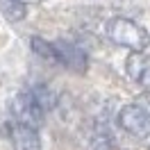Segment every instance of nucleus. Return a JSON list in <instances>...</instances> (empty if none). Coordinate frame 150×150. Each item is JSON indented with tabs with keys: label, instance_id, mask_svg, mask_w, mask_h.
Listing matches in <instances>:
<instances>
[{
	"label": "nucleus",
	"instance_id": "obj_1",
	"mask_svg": "<svg viewBox=\"0 0 150 150\" xmlns=\"http://www.w3.org/2000/svg\"><path fill=\"white\" fill-rule=\"evenodd\" d=\"M107 37L112 39L116 46L130 48L132 52H143L146 46L150 43V37L143 28L127 18H112L107 23Z\"/></svg>",
	"mask_w": 150,
	"mask_h": 150
},
{
	"label": "nucleus",
	"instance_id": "obj_2",
	"mask_svg": "<svg viewBox=\"0 0 150 150\" xmlns=\"http://www.w3.org/2000/svg\"><path fill=\"white\" fill-rule=\"evenodd\" d=\"M11 114L16 118V125H25V127H32V130H37L43 123V109L32 98V93H21L18 98H14Z\"/></svg>",
	"mask_w": 150,
	"mask_h": 150
},
{
	"label": "nucleus",
	"instance_id": "obj_3",
	"mask_svg": "<svg viewBox=\"0 0 150 150\" xmlns=\"http://www.w3.org/2000/svg\"><path fill=\"white\" fill-rule=\"evenodd\" d=\"M118 121H121L123 130H127L134 137H141V139L150 137V114L141 105H127V107H123L121 114H118Z\"/></svg>",
	"mask_w": 150,
	"mask_h": 150
},
{
	"label": "nucleus",
	"instance_id": "obj_4",
	"mask_svg": "<svg viewBox=\"0 0 150 150\" xmlns=\"http://www.w3.org/2000/svg\"><path fill=\"white\" fill-rule=\"evenodd\" d=\"M52 48H55V59L59 62V64H64L68 71L84 73V68H86V55L82 52V48L73 46V43H68V41H55Z\"/></svg>",
	"mask_w": 150,
	"mask_h": 150
},
{
	"label": "nucleus",
	"instance_id": "obj_5",
	"mask_svg": "<svg viewBox=\"0 0 150 150\" xmlns=\"http://www.w3.org/2000/svg\"><path fill=\"white\" fill-rule=\"evenodd\" d=\"M127 73L134 82H139L141 86L150 89V55L143 52H132L127 57Z\"/></svg>",
	"mask_w": 150,
	"mask_h": 150
},
{
	"label": "nucleus",
	"instance_id": "obj_6",
	"mask_svg": "<svg viewBox=\"0 0 150 150\" xmlns=\"http://www.w3.org/2000/svg\"><path fill=\"white\" fill-rule=\"evenodd\" d=\"M11 143H14V150H41V141H39L37 130L25 127V125H14Z\"/></svg>",
	"mask_w": 150,
	"mask_h": 150
},
{
	"label": "nucleus",
	"instance_id": "obj_7",
	"mask_svg": "<svg viewBox=\"0 0 150 150\" xmlns=\"http://www.w3.org/2000/svg\"><path fill=\"white\" fill-rule=\"evenodd\" d=\"M0 7L5 11V16L9 21H21L25 16V7L21 2H14V0H0Z\"/></svg>",
	"mask_w": 150,
	"mask_h": 150
},
{
	"label": "nucleus",
	"instance_id": "obj_8",
	"mask_svg": "<svg viewBox=\"0 0 150 150\" xmlns=\"http://www.w3.org/2000/svg\"><path fill=\"white\" fill-rule=\"evenodd\" d=\"M32 98L39 103V107H41V109H48V107H52V105H55V96L50 93V91H48L43 84L37 86V89L32 91Z\"/></svg>",
	"mask_w": 150,
	"mask_h": 150
},
{
	"label": "nucleus",
	"instance_id": "obj_9",
	"mask_svg": "<svg viewBox=\"0 0 150 150\" xmlns=\"http://www.w3.org/2000/svg\"><path fill=\"white\" fill-rule=\"evenodd\" d=\"M32 50H34L37 55L46 57V59H55V48H52V43H46L43 39H32Z\"/></svg>",
	"mask_w": 150,
	"mask_h": 150
},
{
	"label": "nucleus",
	"instance_id": "obj_10",
	"mask_svg": "<svg viewBox=\"0 0 150 150\" xmlns=\"http://www.w3.org/2000/svg\"><path fill=\"white\" fill-rule=\"evenodd\" d=\"M139 105H141V107H143V109L150 114V91H148V93H146V96H143V98L139 100Z\"/></svg>",
	"mask_w": 150,
	"mask_h": 150
},
{
	"label": "nucleus",
	"instance_id": "obj_11",
	"mask_svg": "<svg viewBox=\"0 0 150 150\" xmlns=\"http://www.w3.org/2000/svg\"><path fill=\"white\" fill-rule=\"evenodd\" d=\"M96 150H118V148H114V146H100V148H96Z\"/></svg>",
	"mask_w": 150,
	"mask_h": 150
},
{
	"label": "nucleus",
	"instance_id": "obj_12",
	"mask_svg": "<svg viewBox=\"0 0 150 150\" xmlns=\"http://www.w3.org/2000/svg\"><path fill=\"white\" fill-rule=\"evenodd\" d=\"M14 2H21V5H25V2H41V0H14Z\"/></svg>",
	"mask_w": 150,
	"mask_h": 150
}]
</instances>
